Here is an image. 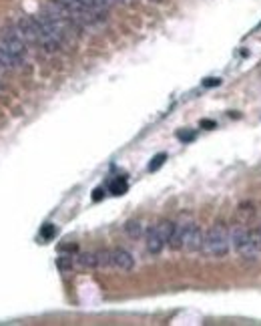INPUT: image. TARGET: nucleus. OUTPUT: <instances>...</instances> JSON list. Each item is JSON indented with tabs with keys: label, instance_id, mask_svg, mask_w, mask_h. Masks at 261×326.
I'll return each instance as SVG.
<instances>
[{
	"label": "nucleus",
	"instance_id": "nucleus-1",
	"mask_svg": "<svg viewBox=\"0 0 261 326\" xmlns=\"http://www.w3.org/2000/svg\"><path fill=\"white\" fill-rule=\"evenodd\" d=\"M203 238H205V234L197 223H175L169 246L173 250L203 252Z\"/></svg>",
	"mask_w": 261,
	"mask_h": 326
},
{
	"label": "nucleus",
	"instance_id": "nucleus-2",
	"mask_svg": "<svg viewBox=\"0 0 261 326\" xmlns=\"http://www.w3.org/2000/svg\"><path fill=\"white\" fill-rule=\"evenodd\" d=\"M231 248L241 258H255L261 252V230L235 227L231 232Z\"/></svg>",
	"mask_w": 261,
	"mask_h": 326
},
{
	"label": "nucleus",
	"instance_id": "nucleus-3",
	"mask_svg": "<svg viewBox=\"0 0 261 326\" xmlns=\"http://www.w3.org/2000/svg\"><path fill=\"white\" fill-rule=\"evenodd\" d=\"M231 250V234L223 223L209 227L203 238V252L211 258H225Z\"/></svg>",
	"mask_w": 261,
	"mask_h": 326
},
{
	"label": "nucleus",
	"instance_id": "nucleus-4",
	"mask_svg": "<svg viewBox=\"0 0 261 326\" xmlns=\"http://www.w3.org/2000/svg\"><path fill=\"white\" fill-rule=\"evenodd\" d=\"M173 230H175V223L173 221H159L157 225H153L149 232H147V252L149 254H161L165 246H169V240L173 236Z\"/></svg>",
	"mask_w": 261,
	"mask_h": 326
},
{
	"label": "nucleus",
	"instance_id": "nucleus-5",
	"mask_svg": "<svg viewBox=\"0 0 261 326\" xmlns=\"http://www.w3.org/2000/svg\"><path fill=\"white\" fill-rule=\"evenodd\" d=\"M0 45L16 58L18 64L24 60L28 43L22 39V35H20L18 28H16V24H10V26H6V28L0 32Z\"/></svg>",
	"mask_w": 261,
	"mask_h": 326
},
{
	"label": "nucleus",
	"instance_id": "nucleus-6",
	"mask_svg": "<svg viewBox=\"0 0 261 326\" xmlns=\"http://www.w3.org/2000/svg\"><path fill=\"white\" fill-rule=\"evenodd\" d=\"M16 28L28 45L39 43V24H36L34 16H20L18 22H16Z\"/></svg>",
	"mask_w": 261,
	"mask_h": 326
},
{
	"label": "nucleus",
	"instance_id": "nucleus-7",
	"mask_svg": "<svg viewBox=\"0 0 261 326\" xmlns=\"http://www.w3.org/2000/svg\"><path fill=\"white\" fill-rule=\"evenodd\" d=\"M110 266L121 272H131L135 268V258L131 256V252L123 248H115L110 250Z\"/></svg>",
	"mask_w": 261,
	"mask_h": 326
},
{
	"label": "nucleus",
	"instance_id": "nucleus-8",
	"mask_svg": "<svg viewBox=\"0 0 261 326\" xmlns=\"http://www.w3.org/2000/svg\"><path fill=\"white\" fill-rule=\"evenodd\" d=\"M125 232H127V236H129V238H133V240H139V238L143 236V223H141V221H135V219H131V221H127V225H125Z\"/></svg>",
	"mask_w": 261,
	"mask_h": 326
},
{
	"label": "nucleus",
	"instance_id": "nucleus-9",
	"mask_svg": "<svg viewBox=\"0 0 261 326\" xmlns=\"http://www.w3.org/2000/svg\"><path fill=\"white\" fill-rule=\"evenodd\" d=\"M79 264H81L83 268H99V264H97V252L81 254V256H79Z\"/></svg>",
	"mask_w": 261,
	"mask_h": 326
},
{
	"label": "nucleus",
	"instance_id": "nucleus-10",
	"mask_svg": "<svg viewBox=\"0 0 261 326\" xmlns=\"http://www.w3.org/2000/svg\"><path fill=\"white\" fill-rule=\"evenodd\" d=\"M108 189H110V193H113V195H123V193L127 191V181H125L123 177H119V179H115V181L110 183V187H108Z\"/></svg>",
	"mask_w": 261,
	"mask_h": 326
},
{
	"label": "nucleus",
	"instance_id": "nucleus-11",
	"mask_svg": "<svg viewBox=\"0 0 261 326\" xmlns=\"http://www.w3.org/2000/svg\"><path fill=\"white\" fill-rule=\"evenodd\" d=\"M72 264H74L72 256H60V258L56 260V266H58V270L60 272H68L72 268Z\"/></svg>",
	"mask_w": 261,
	"mask_h": 326
},
{
	"label": "nucleus",
	"instance_id": "nucleus-12",
	"mask_svg": "<svg viewBox=\"0 0 261 326\" xmlns=\"http://www.w3.org/2000/svg\"><path fill=\"white\" fill-rule=\"evenodd\" d=\"M97 264H99V268L110 266V250H101V252H97Z\"/></svg>",
	"mask_w": 261,
	"mask_h": 326
},
{
	"label": "nucleus",
	"instance_id": "nucleus-13",
	"mask_svg": "<svg viewBox=\"0 0 261 326\" xmlns=\"http://www.w3.org/2000/svg\"><path fill=\"white\" fill-rule=\"evenodd\" d=\"M165 159H167V153H159V155H155V157L151 159V163H149V171H155V169H159V167L165 163Z\"/></svg>",
	"mask_w": 261,
	"mask_h": 326
},
{
	"label": "nucleus",
	"instance_id": "nucleus-14",
	"mask_svg": "<svg viewBox=\"0 0 261 326\" xmlns=\"http://www.w3.org/2000/svg\"><path fill=\"white\" fill-rule=\"evenodd\" d=\"M41 236H43L45 240H51V238H54V236H56V227H54L52 223H47V225L41 230Z\"/></svg>",
	"mask_w": 261,
	"mask_h": 326
},
{
	"label": "nucleus",
	"instance_id": "nucleus-15",
	"mask_svg": "<svg viewBox=\"0 0 261 326\" xmlns=\"http://www.w3.org/2000/svg\"><path fill=\"white\" fill-rule=\"evenodd\" d=\"M203 85L205 87H217V85H221V79H207Z\"/></svg>",
	"mask_w": 261,
	"mask_h": 326
},
{
	"label": "nucleus",
	"instance_id": "nucleus-16",
	"mask_svg": "<svg viewBox=\"0 0 261 326\" xmlns=\"http://www.w3.org/2000/svg\"><path fill=\"white\" fill-rule=\"evenodd\" d=\"M103 189H101V187H99V189H95V195H93V200H95V202H99V200H101V198H103Z\"/></svg>",
	"mask_w": 261,
	"mask_h": 326
},
{
	"label": "nucleus",
	"instance_id": "nucleus-17",
	"mask_svg": "<svg viewBox=\"0 0 261 326\" xmlns=\"http://www.w3.org/2000/svg\"><path fill=\"white\" fill-rule=\"evenodd\" d=\"M113 2H129V0H113Z\"/></svg>",
	"mask_w": 261,
	"mask_h": 326
}]
</instances>
